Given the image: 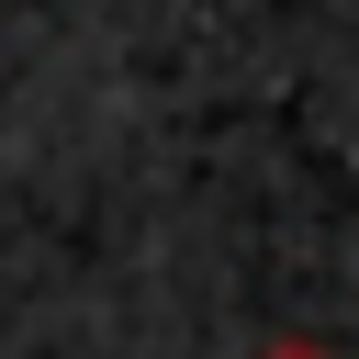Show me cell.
I'll return each instance as SVG.
<instances>
[{
    "label": "cell",
    "mask_w": 359,
    "mask_h": 359,
    "mask_svg": "<svg viewBox=\"0 0 359 359\" xmlns=\"http://www.w3.org/2000/svg\"><path fill=\"white\" fill-rule=\"evenodd\" d=\"M258 359H337V348H325V337H269Z\"/></svg>",
    "instance_id": "1"
}]
</instances>
